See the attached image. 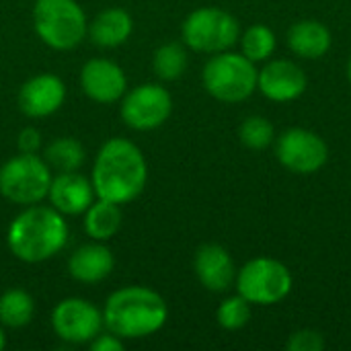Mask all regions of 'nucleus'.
<instances>
[{
  "label": "nucleus",
  "instance_id": "1",
  "mask_svg": "<svg viewBox=\"0 0 351 351\" xmlns=\"http://www.w3.org/2000/svg\"><path fill=\"white\" fill-rule=\"evenodd\" d=\"M90 183L95 195L113 204L134 202L148 183V162L128 138H109L97 152Z\"/></svg>",
  "mask_w": 351,
  "mask_h": 351
},
{
  "label": "nucleus",
  "instance_id": "2",
  "mask_svg": "<svg viewBox=\"0 0 351 351\" xmlns=\"http://www.w3.org/2000/svg\"><path fill=\"white\" fill-rule=\"evenodd\" d=\"M167 319V300L148 286H123L111 292L103 304L105 329L123 341L154 335L165 327Z\"/></svg>",
  "mask_w": 351,
  "mask_h": 351
},
{
  "label": "nucleus",
  "instance_id": "3",
  "mask_svg": "<svg viewBox=\"0 0 351 351\" xmlns=\"http://www.w3.org/2000/svg\"><path fill=\"white\" fill-rule=\"evenodd\" d=\"M68 243L66 216L51 206H25L12 218L6 232L10 253L23 263H43L56 257Z\"/></svg>",
  "mask_w": 351,
  "mask_h": 351
},
{
  "label": "nucleus",
  "instance_id": "4",
  "mask_svg": "<svg viewBox=\"0 0 351 351\" xmlns=\"http://www.w3.org/2000/svg\"><path fill=\"white\" fill-rule=\"evenodd\" d=\"M257 74L259 70L255 68V62L245 53L226 49L212 53L202 70V82L210 97L234 105L247 101L257 90Z\"/></svg>",
  "mask_w": 351,
  "mask_h": 351
},
{
  "label": "nucleus",
  "instance_id": "5",
  "mask_svg": "<svg viewBox=\"0 0 351 351\" xmlns=\"http://www.w3.org/2000/svg\"><path fill=\"white\" fill-rule=\"evenodd\" d=\"M33 29L47 47L68 51L82 43L88 21L76 0H35Z\"/></svg>",
  "mask_w": 351,
  "mask_h": 351
},
{
  "label": "nucleus",
  "instance_id": "6",
  "mask_svg": "<svg viewBox=\"0 0 351 351\" xmlns=\"http://www.w3.org/2000/svg\"><path fill=\"white\" fill-rule=\"evenodd\" d=\"M51 169L39 154L19 152L0 167V193L21 208L41 204L51 185Z\"/></svg>",
  "mask_w": 351,
  "mask_h": 351
},
{
  "label": "nucleus",
  "instance_id": "7",
  "mask_svg": "<svg viewBox=\"0 0 351 351\" xmlns=\"http://www.w3.org/2000/svg\"><path fill=\"white\" fill-rule=\"evenodd\" d=\"M183 43L199 53H218L230 49L241 39V23L234 14L216 8L202 6L191 10L181 25Z\"/></svg>",
  "mask_w": 351,
  "mask_h": 351
},
{
  "label": "nucleus",
  "instance_id": "8",
  "mask_svg": "<svg viewBox=\"0 0 351 351\" xmlns=\"http://www.w3.org/2000/svg\"><path fill=\"white\" fill-rule=\"evenodd\" d=\"M234 286L251 304L271 306L292 292L294 278L286 263L271 257H255L237 271Z\"/></svg>",
  "mask_w": 351,
  "mask_h": 351
},
{
  "label": "nucleus",
  "instance_id": "9",
  "mask_svg": "<svg viewBox=\"0 0 351 351\" xmlns=\"http://www.w3.org/2000/svg\"><path fill=\"white\" fill-rule=\"evenodd\" d=\"M173 113V97L158 82H144L125 90L119 105L123 123L136 132L160 128Z\"/></svg>",
  "mask_w": 351,
  "mask_h": 351
},
{
  "label": "nucleus",
  "instance_id": "10",
  "mask_svg": "<svg viewBox=\"0 0 351 351\" xmlns=\"http://www.w3.org/2000/svg\"><path fill=\"white\" fill-rule=\"evenodd\" d=\"M276 156L290 173L313 175L325 167L329 158V146L313 130L290 128L276 138Z\"/></svg>",
  "mask_w": 351,
  "mask_h": 351
},
{
  "label": "nucleus",
  "instance_id": "11",
  "mask_svg": "<svg viewBox=\"0 0 351 351\" xmlns=\"http://www.w3.org/2000/svg\"><path fill=\"white\" fill-rule=\"evenodd\" d=\"M51 327L66 343H90L105 329L103 311L84 298H64L51 311Z\"/></svg>",
  "mask_w": 351,
  "mask_h": 351
},
{
  "label": "nucleus",
  "instance_id": "12",
  "mask_svg": "<svg viewBox=\"0 0 351 351\" xmlns=\"http://www.w3.org/2000/svg\"><path fill=\"white\" fill-rule=\"evenodd\" d=\"M308 78L292 60H271L257 74V90L274 103H290L304 95Z\"/></svg>",
  "mask_w": 351,
  "mask_h": 351
},
{
  "label": "nucleus",
  "instance_id": "13",
  "mask_svg": "<svg viewBox=\"0 0 351 351\" xmlns=\"http://www.w3.org/2000/svg\"><path fill=\"white\" fill-rule=\"evenodd\" d=\"M80 88L90 101L111 105L125 95L128 76L113 60L93 58L80 68Z\"/></svg>",
  "mask_w": 351,
  "mask_h": 351
},
{
  "label": "nucleus",
  "instance_id": "14",
  "mask_svg": "<svg viewBox=\"0 0 351 351\" xmlns=\"http://www.w3.org/2000/svg\"><path fill=\"white\" fill-rule=\"evenodd\" d=\"M66 101V84L60 76L41 72L31 76L19 88V109L31 117L41 119L53 115Z\"/></svg>",
  "mask_w": 351,
  "mask_h": 351
},
{
  "label": "nucleus",
  "instance_id": "15",
  "mask_svg": "<svg viewBox=\"0 0 351 351\" xmlns=\"http://www.w3.org/2000/svg\"><path fill=\"white\" fill-rule=\"evenodd\" d=\"M193 271L199 284L216 294L230 290L237 280V265L232 255L216 243H206L195 251Z\"/></svg>",
  "mask_w": 351,
  "mask_h": 351
},
{
  "label": "nucleus",
  "instance_id": "16",
  "mask_svg": "<svg viewBox=\"0 0 351 351\" xmlns=\"http://www.w3.org/2000/svg\"><path fill=\"white\" fill-rule=\"evenodd\" d=\"M47 199L51 208H56L60 214L80 216L97 199V195L90 179H86L78 171H70V173H58L51 179Z\"/></svg>",
  "mask_w": 351,
  "mask_h": 351
},
{
  "label": "nucleus",
  "instance_id": "17",
  "mask_svg": "<svg viewBox=\"0 0 351 351\" xmlns=\"http://www.w3.org/2000/svg\"><path fill=\"white\" fill-rule=\"evenodd\" d=\"M115 257L105 243L93 241L78 249L68 259V274L80 284H99L111 276Z\"/></svg>",
  "mask_w": 351,
  "mask_h": 351
},
{
  "label": "nucleus",
  "instance_id": "18",
  "mask_svg": "<svg viewBox=\"0 0 351 351\" xmlns=\"http://www.w3.org/2000/svg\"><path fill=\"white\" fill-rule=\"evenodd\" d=\"M134 33V19L125 8L111 6L101 10L90 23L86 35L97 47H119L123 45Z\"/></svg>",
  "mask_w": 351,
  "mask_h": 351
},
{
  "label": "nucleus",
  "instance_id": "19",
  "mask_svg": "<svg viewBox=\"0 0 351 351\" xmlns=\"http://www.w3.org/2000/svg\"><path fill=\"white\" fill-rule=\"evenodd\" d=\"M333 37L327 25L317 19H304L288 29V47L302 60H319L331 49Z\"/></svg>",
  "mask_w": 351,
  "mask_h": 351
},
{
  "label": "nucleus",
  "instance_id": "20",
  "mask_svg": "<svg viewBox=\"0 0 351 351\" xmlns=\"http://www.w3.org/2000/svg\"><path fill=\"white\" fill-rule=\"evenodd\" d=\"M121 222H123L121 206L101 197H97L84 212V232L99 243L111 241L119 232Z\"/></svg>",
  "mask_w": 351,
  "mask_h": 351
},
{
  "label": "nucleus",
  "instance_id": "21",
  "mask_svg": "<svg viewBox=\"0 0 351 351\" xmlns=\"http://www.w3.org/2000/svg\"><path fill=\"white\" fill-rule=\"evenodd\" d=\"M84 146L72 136H60L43 148V158L56 173L78 171L84 162Z\"/></svg>",
  "mask_w": 351,
  "mask_h": 351
},
{
  "label": "nucleus",
  "instance_id": "22",
  "mask_svg": "<svg viewBox=\"0 0 351 351\" xmlns=\"http://www.w3.org/2000/svg\"><path fill=\"white\" fill-rule=\"evenodd\" d=\"M35 315V300L23 288H10L0 294V325L21 329L31 323Z\"/></svg>",
  "mask_w": 351,
  "mask_h": 351
},
{
  "label": "nucleus",
  "instance_id": "23",
  "mask_svg": "<svg viewBox=\"0 0 351 351\" xmlns=\"http://www.w3.org/2000/svg\"><path fill=\"white\" fill-rule=\"evenodd\" d=\"M187 64H189V58H187L185 43L181 45L177 41L162 43L152 56V70L165 82L181 78L187 70Z\"/></svg>",
  "mask_w": 351,
  "mask_h": 351
},
{
  "label": "nucleus",
  "instance_id": "24",
  "mask_svg": "<svg viewBox=\"0 0 351 351\" xmlns=\"http://www.w3.org/2000/svg\"><path fill=\"white\" fill-rule=\"evenodd\" d=\"M241 53H245L251 62H267L276 47H278V39L276 33L271 31V27L263 25V23H255L251 27H247L241 33Z\"/></svg>",
  "mask_w": 351,
  "mask_h": 351
},
{
  "label": "nucleus",
  "instance_id": "25",
  "mask_svg": "<svg viewBox=\"0 0 351 351\" xmlns=\"http://www.w3.org/2000/svg\"><path fill=\"white\" fill-rule=\"evenodd\" d=\"M239 138L249 150H265L276 142V130L263 115H249L239 128Z\"/></svg>",
  "mask_w": 351,
  "mask_h": 351
},
{
  "label": "nucleus",
  "instance_id": "26",
  "mask_svg": "<svg viewBox=\"0 0 351 351\" xmlns=\"http://www.w3.org/2000/svg\"><path fill=\"white\" fill-rule=\"evenodd\" d=\"M251 302L245 300L241 294L228 296L220 302L216 311V321L226 331H239L251 321Z\"/></svg>",
  "mask_w": 351,
  "mask_h": 351
},
{
  "label": "nucleus",
  "instance_id": "27",
  "mask_svg": "<svg viewBox=\"0 0 351 351\" xmlns=\"http://www.w3.org/2000/svg\"><path fill=\"white\" fill-rule=\"evenodd\" d=\"M286 348L290 351H323L325 350V337L323 333L315 329H300L290 335Z\"/></svg>",
  "mask_w": 351,
  "mask_h": 351
},
{
  "label": "nucleus",
  "instance_id": "28",
  "mask_svg": "<svg viewBox=\"0 0 351 351\" xmlns=\"http://www.w3.org/2000/svg\"><path fill=\"white\" fill-rule=\"evenodd\" d=\"M16 148L25 154H37L41 150V134L35 128H23L16 136Z\"/></svg>",
  "mask_w": 351,
  "mask_h": 351
},
{
  "label": "nucleus",
  "instance_id": "29",
  "mask_svg": "<svg viewBox=\"0 0 351 351\" xmlns=\"http://www.w3.org/2000/svg\"><path fill=\"white\" fill-rule=\"evenodd\" d=\"M88 346L93 351H123V348H125L123 339L113 335L111 331H105V333L101 331Z\"/></svg>",
  "mask_w": 351,
  "mask_h": 351
},
{
  "label": "nucleus",
  "instance_id": "30",
  "mask_svg": "<svg viewBox=\"0 0 351 351\" xmlns=\"http://www.w3.org/2000/svg\"><path fill=\"white\" fill-rule=\"evenodd\" d=\"M6 348V333H4V327L0 325V351Z\"/></svg>",
  "mask_w": 351,
  "mask_h": 351
},
{
  "label": "nucleus",
  "instance_id": "31",
  "mask_svg": "<svg viewBox=\"0 0 351 351\" xmlns=\"http://www.w3.org/2000/svg\"><path fill=\"white\" fill-rule=\"evenodd\" d=\"M348 80H350V84H351V56H350V60H348Z\"/></svg>",
  "mask_w": 351,
  "mask_h": 351
}]
</instances>
